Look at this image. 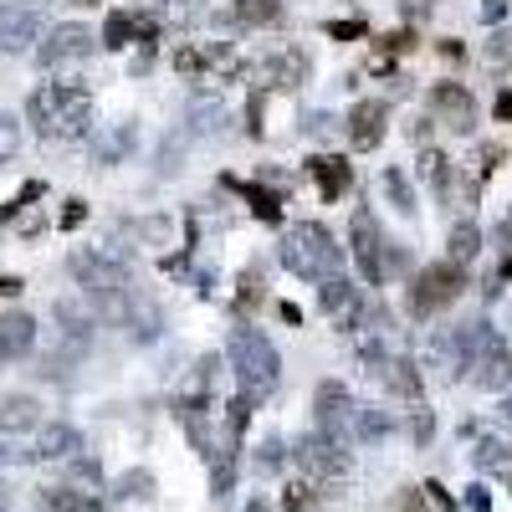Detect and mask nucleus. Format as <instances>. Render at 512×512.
<instances>
[{"label": "nucleus", "instance_id": "obj_1", "mask_svg": "<svg viewBox=\"0 0 512 512\" xmlns=\"http://www.w3.org/2000/svg\"><path fill=\"white\" fill-rule=\"evenodd\" d=\"M26 118L41 139H88L93 134V93L82 82H41V88L26 98Z\"/></svg>", "mask_w": 512, "mask_h": 512}, {"label": "nucleus", "instance_id": "obj_2", "mask_svg": "<svg viewBox=\"0 0 512 512\" xmlns=\"http://www.w3.org/2000/svg\"><path fill=\"white\" fill-rule=\"evenodd\" d=\"M282 267L297 277V282H323L333 277L338 267H344V246H338V236L323 226V221H297L287 226L282 236Z\"/></svg>", "mask_w": 512, "mask_h": 512}, {"label": "nucleus", "instance_id": "obj_3", "mask_svg": "<svg viewBox=\"0 0 512 512\" xmlns=\"http://www.w3.org/2000/svg\"><path fill=\"white\" fill-rule=\"evenodd\" d=\"M226 359L241 379V390L251 400H267L277 390V379H282V354L277 344L262 333V328H251V323H236L231 328V344H226Z\"/></svg>", "mask_w": 512, "mask_h": 512}, {"label": "nucleus", "instance_id": "obj_4", "mask_svg": "<svg viewBox=\"0 0 512 512\" xmlns=\"http://www.w3.org/2000/svg\"><path fill=\"white\" fill-rule=\"evenodd\" d=\"M292 461H297V477H308L328 502L338 497V487L349 482V472H354V456H349V446H344V436H333V431H303L297 436V446H292Z\"/></svg>", "mask_w": 512, "mask_h": 512}, {"label": "nucleus", "instance_id": "obj_5", "mask_svg": "<svg viewBox=\"0 0 512 512\" xmlns=\"http://www.w3.org/2000/svg\"><path fill=\"white\" fill-rule=\"evenodd\" d=\"M349 251H354L359 277H364L369 287H384V282L405 267V246L379 231V221H374L369 205H359L354 216H349Z\"/></svg>", "mask_w": 512, "mask_h": 512}, {"label": "nucleus", "instance_id": "obj_6", "mask_svg": "<svg viewBox=\"0 0 512 512\" xmlns=\"http://www.w3.org/2000/svg\"><path fill=\"white\" fill-rule=\"evenodd\" d=\"M461 292H466V267H461V262H451V256H441V262H425V267L410 277L405 313H410L415 323H425V318L446 313Z\"/></svg>", "mask_w": 512, "mask_h": 512}, {"label": "nucleus", "instance_id": "obj_7", "mask_svg": "<svg viewBox=\"0 0 512 512\" xmlns=\"http://www.w3.org/2000/svg\"><path fill=\"white\" fill-rule=\"evenodd\" d=\"M67 272L77 277V287L93 297V308L113 303V297H123L128 287H134V277H128V267L118 262L113 251H98V246H82L67 256Z\"/></svg>", "mask_w": 512, "mask_h": 512}, {"label": "nucleus", "instance_id": "obj_8", "mask_svg": "<svg viewBox=\"0 0 512 512\" xmlns=\"http://www.w3.org/2000/svg\"><path fill=\"white\" fill-rule=\"evenodd\" d=\"M246 77L256 93H297L313 77V57L303 47H277V52H262L256 62H246Z\"/></svg>", "mask_w": 512, "mask_h": 512}, {"label": "nucleus", "instance_id": "obj_9", "mask_svg": "<svg viewBox=\"0 0 512 512\" xmlns=\"http://www.w3.org/2000/svg\"><path fill=\"white\" fill-rule=\"evenodd\" d=\"M472 354H477V323H446V328H431V338H425V364L446 369L451 384L472 379Z\"/></svg>", "mask_w": 512, "mask_h": 512}, {"label": "nucleus", "instance_id": "obj_10", "mask_svg": "<svg viewBox=\"0 0 512 512\" xmlns=\"http://www.w3.org/2000/svg\"><path fill=\"white\" fill-rule=\"evenodd\" d=\"M318 303H323V313H328V323L338 328V333H364V328H374L369 323V308L374 303H364V292L344 277V272H333V277H323L318 282Z\"/></svg>", "mask_w": 512, "mask_h": 512}, {"label": "nucleus", "instance_id": "obj_11", "mask_svg": "<svg viewBox=\"0 0 512 512\" xmlns=\"http://www.w3.org/2000/svg\"><path fill=\"white\" fill-rule=\"evenodd\" d=\"M472 384L487 395L512 390V349L492 323H477V354H472Z\"/></svg>", "mask_w": 512, "mask_h": 512}, {"label": "nucleus", "instance_id": "obj_12", "mask_svg": "<svg viewBox=\"0 0 512 512\" xmlns=\"http://www.w3.org/2000/svg\"><path fill=\"white\" fill-rule=\"evenodd\" d=\"M98 41H103V36H93L82 21H62V26H52L47 36H41L36 67H41V72H57V67H72V62H88V57L98 52Z\"/></svg>", "mask_w": 512, "mask_h": 512}, {"label": "nucleus", "instance_id": "obj_13", "mask_svg": "<svg viewBox=\"0 0 512 512\" xmlns=\"http://www.w3.org/2000/svg\"><path fill=\"white\" fill-rule=\"evenodd\" d=\"M425 108L436 113V123H446L451 134H477V98L466 82H436L431 93H425Z\"/></svg>", "mask_w": 512, "mask_h": 512}, {"label": "nucleus", "instance_id": "obj_14", "mask_svg": "<svg viewBox=\"0 0 512 512\" xmlns=\"http://www.w3.org/2000/svg\"><path fill=\"white\" fill-rule=\"evenodd\" d=\"M175 72H185V77H200V72H246L241 62H236V47L231 41H185V47H175Z\"/></svg>", "mask_w": 512, "mask_h": 512}, {"label": "nucleus", "instance_id": "obj_15", "mask_svg": "<svg viewBox=\"0 0 512 512\" xmlns=\"http://www.w3.org/2000/svg\"><path fill=\"white\" fill-rule=\"evenodd\" d=\"M354 410H359V400H354V390L344 379H323L318 384V395H313V415H318V431H333V436H344L349 425H354Z\"/></svg>", "mask_w": 512, "mask_h": 512}, {"label": "nucleus", "instance_id": "obj_16", "mask_svg": "<svg viewBox=\"0 0 512 512\" xmlns=\"http://www.w3.org/2000/svg\"><path fill=\"white\" fill-rule=\"evenodd\" d=\"M384 123H390V108L379 98H359L349 113H344V134H349V149L359 154H374L384 144Z\"/></svg>", "mask_w": 512, "mask_h": 512}, {"label": "nucleus", "instance_id": "obj_17", "mask_svg": "<svg viewBox=\"0 0 512 512\" xmlns=\"http://www.w3.org/2000/svg\"><path fill=\"white\" fill-rule=\"evenodd\" d=\"M82 451V431L67 420H47L31 431V446L21 451V461H72Z\"/></svg>", "mask_w": 512, "mask_h": 512}, {"label": "nucleus", "instance_id": "obj_18", "mask_svg": "<svg viewBox=\"0 0 512 512\" xmlns=\"http://www.w3.org/2000/svg\"><path fill=\"white\" fill-rule=\"evenodd\" d=\"M374 379H379V390H384V395L410 400V405H420V395H425L420 359H410V354H384V364L374 369Z\"/></svg>", "mask_w": 512, "mask_h": 512}, {"label": "nucleus", "instance_id": "obj_19", "mask_svg": "<svg viewBox=\"0 0 512 512\" xmlns=\"http://www.w3.org/2000/svg\"><path fill=\"white\" fill-rule=\"evenodd\" d=\"M175 420L185 425V436L200 456H210V420H216V400H210V390H190L175 400Z\"/></svg>", "mask_w": 512, "mask_h": 512}, {"label": "nucleus", "instance_id": "obj_20", "mask_svg": "<svg viewBox=\"0 0 512 512\" xmlns=\"http://www.w3.org/2000/svg\"><path fill=\"white\" fill-rule=\"evenodd\" d=\"M41 36V16L16 0H0V52H31Z\"/></svg>", "mask_w": 512, "mask_h": 512}, {"label": "nucleus", "instance_id": "obj_21", "mask_svg": "<svg viewBox=\"0 0 512 512\" xmlns=\"http://www.w3.org/2000/svg\"><path fill=\"white\" fill-rule=\"evenodd\" d=\"M308 175H313V185H318V195L333 205V200H344L349 190H354V164L344 159V154H313L308 164Z\"/></svg>", "mask_w": 512, "mask_h": 512}, {"label": "nucleus", "instance_id": "obj_22", "mask_svg": "<svg viewBox=\"0 0 512 512\" xmlns=\"http://www.w3.org/2000/svg\"><path fill=\"white\" fill-rule=\"evenodd\" d=\"M41 425V400L36 395H0V436L6 441H21V436H31Z\"/></svg>", "mask_w": 512, "mask_h": 512}, {"label": "nucleus", "instance_id": "obj_23", "mask_svg": "<svg viewBox=\"0 0 512 512\" xmlns=\"http://www.w3.org/2000/svg\"><path fill=\"white\" fill-rule=\"evenodd\" d=\"M282 0H231L226 6V26H236V31H272V26H282Z\"/></svg>", "mask_w": 512, "mask_h": 512}, {"label": "nucleus", "instance_id": "obj_24", "mask_svg": "<svg viewBox=\"0 0 512 512\" xmlns=\"http://www.w3.org/2000/svg\"><path fill=\"white\" fill-rule=\"evenodd\" d=\"M31 349H36V318L31 313H6L0 318V354H6V364L26 359Z\"/></svg>", "mask_w": 512, "mask_h": 512}, {"label": "nucleus", "instance_id": "obj_25", "mask_svg": "<svg viewBox=\"0 0 512 512\" xmlns=\"http://www.w3.org/2000/svg\"><path fill=\"white\" fill-rule=\"evenodd\" d=\"M41 507H47V512H108L98 492H82V487H72V482L41 487Z\"/></svg>", "mask_w": 512, "mask_h": 512}, {"label": "nucleus", "instance_id": "obj_26", "mask_svg": "<svg viewBox=\"0 0 512 512\" xmlns=\"http://www.w3.org/2000/svg\"><path fill=\"white\" fill-rule=\"evenodd\" d=\"M379 195L390 200L400 216H415V210H420V195H415V185H410V175H405L400 164H384L379 169Z\"/></svg>", "mask_w": 512, "mask_h": 512}, {"label": "nucleus", "instance_id": "obj_27", "mask_svg": "<svg viewBox=\"0 0 512 512\" xmlns=\"http://www.w3.org/2000/svg\"><path fill=\"white\" fill-rule=\"evenodd\" d=\"M420 180L431 185V195L436 200H451V159L441 154V149H431V144H420Z\"/></svg>", "mask_w": 512, "mask_h": 512}, {"label": "nucleus", "instance_id": "obj_28", "mask_svg": "<svg viewBox=\"0 0 512 512\" xmlns=\"http://www.w3.org/2000/svg\"><path fill=\"white\" fill-rule=\"evenodd\" d=\"M236 472H241V446H221L216 461H210V497H231L236 492Z\"/></svg>", "mask_w": 512, "mask_h": 512}, {"label": "nucleus", "instance_id": "obj_29", "mask_svg": "<svg viewBox=\"0 0 512 512\" xmlns=\"http://www.w3.org/2000/svg\"><path fill=\"white\" fill-rule=\"evenodd\" d=\"M134 144H139V128L134 123H113L108 134L93 144V154H98V164H118V159L134 154Z\"/></svg>", "mask_w": 512, "mask_h": 512}, {"label": "nucleus", "instance_id": "obj_30", "mask_svg": "<svg viewBox=\"0 0 512 512\" xmlns=\"http://www.w3.org/2000/svg\"><path fill=\"white\" fill-rule=\"evenodd\" d=\"M349 431H354V441H384V436H395V415H384L374 405H359Z\"/></svg>", "mask_w": 512, "mask_h": 512}, {"label": "nucleus", "instance_id": "obj_31", "mask_svg": "<svg viewBox=\"0 0 512 512\" xmlns=\"http://www.w3.org/2000/svg\"><path fill=\"white\" fill-rule=\"evenodd\" d=\"M477 251H482V226H477V221H456V226H451V236H446V256L466 267Z\"/></svg>", "mask_w": 512, "mask_h": 512}, {"label": "nucleus", "instance_id": "obj_32", "mask_svg": "<svg viewBox=\"0 0 512 512\" xmlns=\"http://www.w3.org/2000/svg\"><path fill=\"white\" fill-rule=\"evenodd\" d=\"M287 461H292L287 441H282V436H267L262 446H256V477H282Z\"/></svg>", "mask_w": 512, "mask_h": 512}, {"label": "nucleus", "instance_id": "obj_33", "mask_svg": "<svg viewBox=\"0 0 512 512\" xmlns=\"http://www.w3.org/2000/svg\"><path fill=\"white\" fill-rule=\"evenodd\" d=\"M328 507V497L308 482V477H297L287 492H282V512H323Z\"/></svg>", "mask_w": 512, "mask_h": 512}, {"label": "nucleus", "instance_id": "obj_34", "mask_svg": "<svg viewBox=\"0 0 512 512\" xmlns=\"http://www.w3.org/2000/svg\"><path fill=\"white\" fill-rule=\"evenodd\" d=\"M246 205H251V216H256V221L282 226V195H277V190H267V185H246Z\"/></svg>", "mask_w": 512, "mask_h": 512}, {"label": "nucleus", "instance_id": "obj_35", "mask_svg": "<svg viewBox=\"0 0 512 512\" xmlns=\"http://www.w3.org/2000/svg\"><path fill=\"white\" fill-rule=\"evenodd\" d=\"M251 405H256V400H251L246 390H241V395H236V400L226 405V446H241V441H246V425H251Z\"/></svg>", "mask_w": 512, "mask_h": 512}, {"label": "nucleus", "instance_id": "obj_36", "mask_svg": "<svg viewBox=\"0 0 512 512\" xmlns=\"http://www.w3.org/2000/svg\"><path fill=\"white\" fill-rule=\"evenodd\" d=\"M262 297H267V282H262V267H246L241 282H236V308L251 313V308H262Z\"/></svg>", "mask_w": 512, "mask_h": 512}, {"label": "nucleus", "instance_id": "obj_37", "mask_svg": "<svg viewBox=\"0 0 512 512\" xmlns=\"http://www.w3.org/2000/svg\"><path fill=\"white\" fill-rule=\"evenodd\" d=\"M472 461L482 466V472H502V466L512 461V451H507L502 441H492V436H482V441H477V451H472Z\"/></svg>", "mask_w": 512, "mask_h": 512}, {"label": "nucleus", "instance_id": "obj_38", "mask_svg": "<svg viewBox=\"0 0 512 512\" xmlns=\"http://www.w3.org/2000/svg\"><path fill=\"white\" fill-rule=\"evenodd\" d=\"M149 492H154V477L144 472V466H139V472H123V477H118V497H123V502L149 497Z\"/></svg>", "mask_w": 512, "mask_h": 512}, {"label": "nucleus", "instance_id": "obj_39", "mask_svg": "<svg viewBox=\"0 0 512 512\" xmlns=\"http://www.w3.org/2000/svg\"><path fill=\"white\" fill-rule=\"evenodd\" d=\"M21 154V123L11 113H0V164Z\"/></svg>", "mask_w": 512, "mask_h": 512}, {"label": "nucleus", "instance_id": "obj_40", "mask_svg": "<svg viewBox=\"0 0 512 512\" xmlns=\"http://www.w3.org/2000/svg\"><path fill=\"white\" fill-rule=\"evenodd\" d=\"M67 466H72V477H77V482H88L93 492L103 487V466H98V456H82V451H77Z\"/></svg>", "mask_w": 512, "mask_h": 512}, {"label": "nucleus", "instance_id": "obj_41", "mask_svg": "<svg viewBox=\"0 0 512 512\" xmlns=\"http://www.w3.org/2000/svg\"><path fill=\"white\" fill-rule=\"evenodd\" d=\"M410 436H415V446H431V441H436V410L420 405V410L410 415Z\"/></svg>", "mask_w": 512, "mask_h": 512}, {"label": "nucleus", "instance_id": "obj_42", "mask_svg": "<svg viewBox=\"0 0 512 512\" xmlns=\"http://www.w3.org/2000/svg\"><path fill=\"white\" fill-rule=\"evenodd\" d=\"M323 36H328V41H364L369 26H364V21H328Z\"/></svg>", "mask_w": 512, "mask_h": 512}, {"label": "nucleus", "instance_id": "obj_43", "mask_svg": "<svg viewBox=\"0 0 512 512\" xmlns=\"http://www.w3.org/2000/svg\"><path fill=\"white\" fill-rule=\"evenodd\" d=\"M507 11H512V0H482V6H477L482 26H497V21H507Z\"/></svg>", "mask_w": 512, "mask_h": 512}, {"label": "nucleus", "instance_id": "obj_44", "mask_svg": "<svg viewBox=\"0 0 512 512\" xmlns=\"http://www.w3.org/2000/svg\"><path fill=\"white\" fill-rule=\"evenodd\" d=\"M425 497H431V502H436L441 512H461V502H456V497H451V492H446L441 482H425Z\"/></svg>", "mask_w": 512, "mask_h": 512}, {"label": "nucleus", "instance_id": "obj_45", "mask_svg": "<svg viewBox=\"0 0 512 512\" xmlns=\"http://www.w3.org/2000/svg\"><path fill=\"white\" fill-rule=\"evenodd\" d=\"M431 123H436V113H425V118L415 113V118H410V128H405L410 144H425V139H431Z\"/></svg>", "mask_w": 512, "mask_h": 512}, {"label": "nucleus", "instance_id": "obj_46", "mask_svg": "<svg viewBox=\"0 0 512 512\" xmlns=\"http://www.w3.org/2000/svg\"><path fill=\"white\" fill-rule=\"evenodd\" d=\"M487 62H502V67L512 62V36H492L487 41Z\"/></svg>", "mask_w": 512, "mask_h": 512}, {"label": "nucleus", "instance_id": "obj_47", "mask_svg": "<svg viewBox=\"0 0 512 512\" xmlns=\"http://www.w3.org/2000/svg\"><path fill=\"white\" fill-rule=\"evenodd\" d=\"M466 507H472V512H492V492L482 482H472V487H466Z\"/></svg>", "mask_w": 512, "mask_h": 512}, {"label": "nucleus", "instance_id": "obj_48", "mask_svg": "<svg viewBox=\"0 0 512 512\" xmlns=\"http://www.w3.org/2000/svg\"><path fill=\"white\" fill-rule=\"evenodd\" d=\"M400 512H436V502L425 497V487H415V492H405V502H400Z\"/></svg>", "mask_w": 512, "mask_h": 512}, {"label": "nucleus", "instance_id": "obj_49", "mask_svg": "<svg viewBox=\"0 0 512 512\" xmlns=\"http://www.w3.org/2000/svg\"><path fill=\"white\" fill-rule=\"evenodd\" d=\"M492 113H497V123H512V88H502V93H497Z\"/></svg>", "mask_w": 512, "mask_h": 512}, {"label": "nucleus", "instance_id": "obj_50", "mask_svg": "<svg viewBox=\"0 0 512 512\" xmlns=\"http://www.w3.org/2000/svg\"><path fill=\"white\" fill-rule=\"evenodd\" d=\"M82 216H88V205H82V200H67V210H62V226L72 231V226H77Z\"/></svg>", "mask_w": 512, "mask_h": 512}, {"label": "nucleus", "instance_id": "obj_51", "mask_svg": "<svg viewBox=\"0 0 512 512\" xmlns=\"http://www.w3.org/2000/svg\"><path fill=\"white\" fill-rule=\"evenodd\" d=\"M277 318H282V323H297V328H303V308H297V303H277Z\"/></svg>", "mask_w": 512, "mask_h": 512}, {"label": "nucleus", "instance_id": "obj_52", "mask_svg": "<svg viewBox=\"0 0 512 512\" xmlns=\"http://www.w3.org/2000/svg\"><path fill=\"white\" fill-rule=\"evenodd\" d=\"M241 512H282V507H277L272 497H262V492H256V497H251V502H246Z\"/></svg>", "mask_w": 512, "mask_h": 512}, {"label": "nucleus", "instance_id": "obj_53", "mask_svg": "<svg viewBox=\"0 0 512 512\" xmlns=\"http://www.w3.org/2000/svg\"><path fill=\"white\" fill-rule=\"evenodd\" d=\"M425 11H431V0H405V16H410V21L425 16Z\"/></svg>", "mask_w": 512, "mask_h": 512}, {"label": "nucleus", "instance_id": "obj_54", "mask_svg": "<svg viewBox=\"0 0 512 512\" xmlns=\"http://www.w3.org/2000/svg\"><path fill=\"white\" fill-rule=\"evenodd\" d=\"M497 420H502V425H512V395L502 400V410H497Z\"/></svg>", "mask_w": 512, "mask_h": 512}, {"label": "nucleus", "instance_id": "obj_55", "mask_svg": "<svg viewBox=\"0 0 512 512\" xmlns=\"http://www.w3.org/2000/svg\"><path fill=\"white\" fill-rule=\"evenodd\" d=\"M0 512H11V487L0 482Z\"/></svg>", "mask_w": 512, "mask_h": 512}, {"label": "nucleus", "instance_id": "obj_56", "mask_svg": "<svg viewBox=\"0 0 512 512\" xmlns=\"http://www.w3.org/2000/svg\"><path fill=\"white\" fill-rule=\"evenodd\" d=\"M6 456H16V451H11V441H6V436H0V461H6Z\"/></svg>", "mask_w": 512, "mask_h": 512}, {"label": "nucleus", "instance_id": "obj_57", "mask_svg": "<svg viewBox=\"0 0 512 512\" xmlns=\"http://www.w3.org/2000/svg\"><path fill=\"white\" fill-rule=\"evenodd\" d=\"M72 6H98V0H72Z\"/></svg>", "mask_w": 512, "mask_h": 512}, {"label": "nucleus", "instance_id": "obj_58", "mask_svg": "<svg viewBox=\"0 0 512 512\" xmlns=\"http://www.w3.org/2000/svg\"><path fill=\"white\" fill-rule=\"evenodd\" d=\"M0 364H6V354H0Z\"/></svg>", "mask_w": 512, "mask_h": 512}]
</instances>
